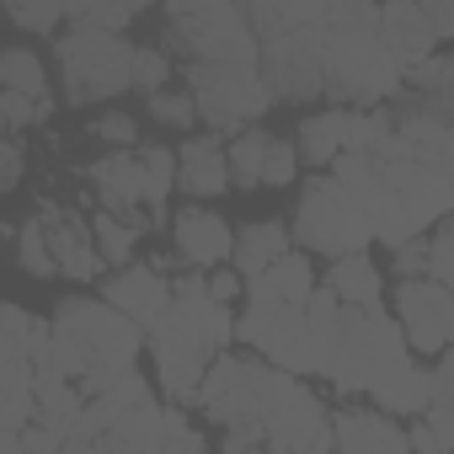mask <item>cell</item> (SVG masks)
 <instances>
[{
  "mask_svg": "<svg viewBox=\"0 0 454 454\" xmlns=\"http://www.w3.org/2000/svg\"><path fill=\"white\" fill-rule=\"evenodd\" d=\"M145 342H150V332L134 326L107 300H65L54 310V348H49V358H38V374H59L86 401H97L118 380L139 374L134 364H139Z\"/></svg>",
  "mask_w": 454,
  "mask_h": 454,
  "instance_id": "cell-1",
  "label": "cell"
},
{
  "mask_svg": "<svg viewBox=\"0 0 454 454\" xmlns=\"http://www.w3.org/2000/svg\"><path fill=\"white\" fill-rule=\"evenodd\" d=\"M321 65H326V97H337V107L353 113H374L385 97L406 86L401 59L380 38V6H358V0H342L326 12Z\"/></svg>",
  "mask_w": 454,
  "mask_h": 454,
  "instance_id": "cell-2",
  "label": "cell"
},
{
  "mask_svg": "<svg viewBox=\"0 0 454 454\" xmlns=\"http://www.w3.org/2000/svg\"><path fill=\"white\" fill-rule=\"evenodd\" d=\"M294 385V374L273 369L268 358H236V353H219L208 380H203V395L198 406L224 427V433H236V438H257L262 443V427L268 417L278 411L284 390ZM268 449V443H262Z\"/></svg>",
  "mask_w": 454,
  "mask_h": 454,
  "instance_id": "cell-3",
  "label": "cell"
},
{
  "mask_svg": "<svg viewBox=\"0 0 454 454\" xmlns=\"http://www.w3.org/2000/svg\"><path fill=\"white\" fill-rule=\"evenodd\" d=\"M406 364H417V358H411V348H406L401 321L385 316V305H380V310H348L342 337H337V348H332V358H326V380H332L342 395H374V390H380L385 380H395Z\"/></svg>",
  "mask_w": 454,
  "mask_h": 454,
  "instance_id": "cell-4",
  "label": "cell"
},
{
  "mask_svg": "<svg viewBox=\"0 0 454 454\" xmlns=\"http://www.w3.org/2000/svg\"><path fill=\"white\" fill-rule=\"evenodd\" d=\"M166 54L182 65H241L262 70V38L252 33L241 6H166Z\"/></svg>",
  "mask_w": 454,
  "mask_h": 454,
  "instance_id": "cell-5",
  "label": "cell"
},
{
  "mask_svg": "<svg viewBox=\"0 0 454 454\" xmlns=\"http://www.w3.org/2000/svg\"><path fill=\"white\" fill-rule=\"evenodd\" d=\"M289 231H294V247H300V252H326V257L337 262V257L369 252L374 219H369V208H364L358 198H348V192L332 182V171H326V176H310V182H305Z\"/></svg>",
  "mask_w": 454,
  "mask_h": 454,
  "instance_id": "cell-6",
  "label": "cell"
},
{
  "mask_svg": "<svg viewBox=\"0 0 454 454\" xmlns=\"http://www.w3.org/2000/svg\"><path fill=\"white\" fill-rule=\"evenodd\" d=\"M134 43L97 33V27H70L59 38V75H65V102L86 107V102H107L134 91Z\"/></svg>",
  "mask_w": 454,
  "mask_h": 454,
  "instance_id": "cell-7",
  "label": "cell"
},
{
  "mask_svg": "<svg viewBox=\"0 0 454 454\" xmlns=\"http://www.w3.org/2000/svg\"><path fill=\"white\" fill-rule=\"evenodd\" d=\"M236 342L257 348V358H268L273 369L305 380V374H326V348L316 342L305 305H257L247 300V310L236 316Z\"/></svg>",
  "mask_w": 454,
  "mask_h": 454,
  "instance_id": "cell-8",
  "label": "cell"
},
{
  "mask_svg": "<svg viewBox=\"0 0 454 454\" xmlns=\"http://www.w3.org/2000/svg\"><path fill=\"white\" fill-rule=\"evenodd\" d=\"M182 75H187V91H192L198 118L208 129L247 134L278 102L262 70H241V65H182Z\"/></svg>",
  "mask_w": 454,
  "mask_h": 454,
  "instance_id": "cell-9",
  "label": "cell"
},
{
  "mask_svg": "<svg viewBox=\"0 0 454 454\" xmlns=\"http://www.w3.org/2000/svg\"><path fill=\"white\" fill-rule=\"evenodd\" d=\"M150 353H155V380L160 390L171 395V406H198L203 395V380L214 369V353L166 310L160 326H150Z\"/></svg>",
  "mask_w": 454,
  "mask_h": 454,
  "instance_id": "cell-10",
  "label": "cell"
},
{
  "mask_svg": "<svg viewBox=\"0 0 454 454\" xmlns=\"http://www.w3.org/2000/svg\"><path fill=\"white\" fill-rule=\"evenodd\" d=\"M268 454H337V433H332V411L316 401L310 385H289L278 411L262 427Z\"/></svg>",
  "mask_w": 454,
  "mask_h": 454,
  "instance_id": "cell-11",
  "label": "cell"
},
{
  "mask_svg": "<svg viewBox=\"0 0 454 454\" xmlns=\"http://www.w3.org/2000/svg\"><path fill=\"white\" fill-rule=\"evenodd\" d=\"M262 75L278 102H316L326 97V65H321V27L268 38L262 43Z\"/></svg>",
  "mask_w": 454,
  "mask_h": 454,
  "instance_id": "cell-12",
  "label": "cell"
},
{
  "mask_svg": "<svg viewBox=\"0 0 454 454\" xmlns=\"http://www.w3.org/2000/svg\"><path fill=\"white\" fill-rule=\"evenodd\" d=\"M395 321H401L411 353L443 358L449 342H454V289H443L433 278L395 284Z\"/></svg>",
  "mask_w": 454,
  "mask_h": 454,
  "instance_id": "cell-13",
  "label": "cell"
},
{
  "mask_svg": "<svg viewBox=\"0 0 454 454\" xmlns=\"http://www.w3.org/2000/svg\"><path fill=\"white\" fill-rule=\"evenodd\" d=\"M33 214H38L43 236H49V252H54V262H59V278H70V284H97L107 262H102V252H97L91 219H81V214L65 208L59 198H38Z\"/></svg>",
  "mask_w": 454,
  "mask_h": 454,
  "instance_id": "cell-14",
  "label": "cell"
},
{
  "mask_svg": "<svg viewBox=\"0 0 454 454\" xmlns=\"http://www.w3.org/2000/svg\"><path fill=\"white\" fill-rule=\"evenodd\" d=\"M171 247L192 273H214L236 262V231L214 208H182L171 219Z\"/></svg>",
  "mask_w": 454,
  "mask_h": 454,
  "instance_id": "cell-15",
  "label": "cell"
},
{
  "mask_svg": "<svg viewBox=\"0 0 454 454\" xmlns=\"http://www.w3.org/2000/svg\"><path fill=\"white\" fill-rule=\"evenodd\" d=\"M102 300L113 305V310H123L134 326H160V316L171 310V284H166V273L160 268H150V262H134V268H123V273H113L107 284H102Z\"/></svg>",
  "mask_w": 454,
  "mask_h": 454,
  "instance_id": "cell-16",
  "label": "cell"
},
{
  "mask_svg": "<svg viewBox=\"0 0 454 454\" xmlns=\"http://www.w3.org/2000/svg\"><path fill=\"white\" fill-rule=\"evenodd\" d=\"M380 38H385V49L401 59L406 75H411L417 65H427L433 49L443 43L438 27H433V17H427V6H411V0H390V6H380Z\"/></svg>",
  "mask_w": 454,
  "mask_h": 454,
  "instance_id": "cell-17",
  "label": "cell"
},
{
  "mask_svg": "<svg viewBox=\"0 0 454 454\" xmlns=\"http://www.w3.org/2000/svg\"><path fill=\"white\" fill-rule=\"evenodd\" d=\"M176 187L198 203L219 198V192H231V150H224L214 134H198V139H182L176 150Z\"/></svg>",
  "mask_w": 454,
  "mask_h": 454,
  "instance_id": "cell-18",
  "label": "cell"
},
{
  "mask_svg": "<svg viewBox=\"0 0 454 454\" xmlns=\"http://www.w3.org/2000/svg\"><path fill=\"white\" fill-rule=\"evenodd\" d=\"M332 433H337V454H411L406 427H395V417L374 406H342L332 417Z\"/></svg>",
  "mask_w": 454,
  "mask_h": 454,
  "instance_id": "cell-19",
  "label": "cell"
},
{
  "mask_svg": "<svg viewBox=\"0 0 454 454\" xmlns=\"http://www.w3.org/2000/svg\"><path fill=\"white\" fill-rule=\"evenodd\" d=\"M289 252H294V231H289V224L257 219V224H247V231H236V262H231V268H236L247 284H257V278H268Z\"/></svg>",
  "mask_w": 454,
  "mask_h": 454,
  "instance_id": "cell-20",
  "label": "cell"
},
{
  "mask_svg": "<svg viewBox=\"0 0 454 454\" xmlns=\"http://www.w3.org/2000/svg\"><path fill=\"white\" fill-rule=\"evenodd\" d=\"M321 289V278H316V262L294 247L268 278H257L252 289H247V300H257V305H310V294Z\"/></svg>",
  "mask_w": 454,
  "mask_h": 454,
  "instance_id": "cell-21",
  "label": "cell"
},
{
  "mask_svg": "<svg viewBox=\"0 0 454 454\" xmlns=\"http://www.w3.org/2000/svg\"><path fill=\"white\" fill-rule=\"evenodd\" d=\"M326 289H332L348 310H380V300H385V273L374 268L369 252L337 257V262L326 268Z\"/></svg>",
  "mask_w": 454,
  "mask_h": 454,
  "instance_id": "cell-22",
  "label": "cell"
},
{
  "mask_svg": "<svg viewBox=\"0 0 454 454\" xmlns=\"http://www.w3.org/2000/svg\"><path fill=\"white\" fill-rule=\"evenodd\" d=\"M427 406H433V369H422V364H406L395 380H385L380 390H374V411H385V417H406V422H417V417H427Z\"/></svg>",
  "mask_w": 454,
  "mask_h": 454,
  "instance_id": "cell-23",
  "label": "cell"
},
{
  "mask_svg": "<svg viewBox=\"0 0 454 454\" xmlns=\"http://www.w3.org/2000/svg\"><path fill=\"white\" fill-rule=\"evenodd\" d=\"M300 155L310 166H337L348 155V107H332V113H310L300 123Z\"/></svg>",
  "mask_w": 454,
  "mask_h": 454,
  "instance_id": "cell-24",
  "label": "cell"
},
{
  "mask_svg": "<svg viewBox=\"0 0 454 454\" xmlns=\"http://www.w3.org/2000/svg\"><path fill=\"white\" fill-rule=\"evenodd\" d=\"M0 91H22L33 102H49V75H43V59L33 49H6L0 54Z\"/></svg>",
  "mask_w": 454,
  "mask_h": 454,
  "instance_id": "cell-25",
  "label": "cell"
},
{
  "mask_svg": "<svg viewBox=\"0 0 454 454\" xmlns=\"http://www.w3.org/2000/svg\"><path fill=\"white\" fill-rule=\"evenodd\" d=\"M268 150H273V134H262V129L236 134V145H231V182L257 192L262 176H268Z\"/></svg>",
  "mask_w": 454,
  "mask_h": 454,
  "instance_id": "cell-26",
  "label": "cell"
},
{
  "mask_svg": "<svg viewBox=\"0 0 454 454\" xmlns=\"http://www.w3.org/2000/svg\"><path fill=\"white\" fill-rule=\"evenodd\" d=\"M91 231H97V252H102V262L107 268H134V252H139V231L129 219H118V214H91Z\"/></svg>",
  "mask_w": 454,
  "mask_h": 454,
  "instance_id": "cell-27",
  "label": "cell"
},
{
  "mask_svg": "<svg viewBox=\"0 0 454 454\" xmlns=\"http://www.w3.org/2000/svg\"><path fill=\"white\" fill-rule=\"evenodd\" d=\"M139 160H145V182H150V219L160 231L166 224V198L176 187V155H171V145H139Z\"/></svg>",
  "mask_w": 454,
  "mask_h": 454,
  "instance_id": "cell-28",
  "label": "cell"
},
{
  "mask_svg": "<svg viewBox=\"0 0 454 454\" xmlns=\"http://www.w3.org/2000/svg\"><path fill=\"white\" fill-rule=\"evenodd\" d=\"M12 241H17V262H22L27 278H59V262H54V252H49V236H43L38 214H27V219L17 224Z\"/></svg>",
  "mask_w": 454,
  "mask_h": 454,
  "instance_id": "cell-29",
  "label": "cell"
},
{
  "mask_svg": "<svg viewBox=\"0 0 454 454\" xmlns=\"http://www.w3.org/2000/svg\"><path fill=\"white\" fill-rule=\"evenodd\" d=\"M134 91H145V97L171 91V54L166 49L139 43V54H134Z\"/></svg>",
  "mask_w": 454,
  "mask_h": 454,
  "instance_id": "cell-30",
  "label": "cell"
},
{
  "mask_svg": "<svg viewBox=\"0 0 454 454\" xmlns=\"http://www.w3.org/2000/svg\"><path fill=\"white\" fill-rule=\"evenodd\" d=\"M134 17H139V6L134 0H123V6H75L70 12V27H97V33H123V27H134Z\"/></svg>",
  "mask_w": 454,
  "mask_h": 454,
  "instance_id": "cell-31",
  "label": "cell"
},
{
  "mask_svg": "<svg viewBox=\"0 0 454 454\" xmlns=\"http://www.w3.org/2000/svg\"><path fill=\"white\" fill-rule=\"evenodd\" d=\"M150 118L155 123H166V129H192V123H203L198 118V102H192V91L182 86H171V91H160V97H150Z\"/></svg>",
  "mask_w": 454,
  "mask_h": 454,
  "instance_id": "cell-32",
  "label": "cell"
},
{
  "mask_svg": "<svg viewBox=\"0 0 454 454\" xmlns=\"http://www.w3.org/2000/svg\"><path fill=\"white\" fill-rule=\"evenodd\" d=\"M427 278L454 289V219H443L438 231L427 236Z\"/></svg>",
  "mask_w": 454,
  "mask_h": 454,
  "instance_id": "cell-33",
  "label": "cell"
},
{
  "mask_svg": "<svg viewBox=\"0 0 454 454\" xmlns=\"http://www.w3.org/2000/svg\"><path fill=\"white\" fill-rule=\"evenodd\" d=\"M107 150H139V118L134 113H102L91 129Z\"/></svg>",
  "mask_w": 454,
  "mask_h": 454,
  "instance_id": "cell-34",
  "label": "cell"
},
{
  "mask_svg": "<svg viewBox=\"0 0 454 454\" xmlns=\"http://www.w3.org/2000/svg\"><path fill=\"white\" fill-rule=\"evenodd\" d=\"M289 182H300V145H294V139H273L262 187H289Z\"/></svg>",
  "mask_w": 454,
  "mask_h": 454,
  "instance_id": "cell-35",
  "label": "cell"
},
{
  "mask_svg": "<svg viewBox=\"0 0 454 454\" xmlns=\"http://www.w3.org/2000/svg\"><path fill=\"white\" fill-rule=\"evenodd\" d=\"M6 17L22 27V33H54L70 22V6H6Z\"/></svg>",
  "mask_w": 454,
  "mask_h": 454,
  "instance_id": "cell-36",
  "label": "cell"
},
{
  "mask_svg": "<svg viewBox=\"0 0 454 454\" xmlns=\"http://www.w3.org/2000/svg\"><path fill=\"white\" fill-rule=\"evenodd\" d=\"M0 123H6V134H17V139H22V129H33V123H38V102H33V97H22V91H0Z\"/></svg>",
  "mask_w": 454,
  "mask_h": 454,
  "instance_id": "cell-37",
  "label": "cell"
},
{
  "mask_svg": "<svg viewBox=\"0 0 454 454\" xmlns=\"http://www.w3.org/2000/svg\"><path fill=\"white\" fill-rule=\"evenodd\" d=\"M390 268H395V278H401V284H417V278H427V236H422V241H406V247H395Z\"/></svg>",
  "mask_w": 454,
  "mask_h": 454,
  "instance_id": "cell-38",
  "label": "cell"
},
{
  "mask_svg": "<svg viewBox=\"0 0 454 454\" xmlns=\"http://www.w3.org/2000/svg\"><path fill=\"white\" fill-rule=\"evenodd\" d=\"M247 289H252V284H247V278H241L236 268H214V273H208V294H214L219 305H236V300H241Z\"/></svg>",
  "mask_w": 454,
  "mask_h": 454,
  "instance_id": "cell-39",
  "label": "cell"
},
{
  "mask_svg": "<svg viewBox=\"0 0 454 454\" xmlns=\"http://www.w3.org/2000/svg\"><path fill=\"white\" fill-rule=\"evenodd\" d=\"M22 182V139L6 134V145H0V192H12Z\"/></svg>",
  "mask_w": 454,
  "mask_h": 454,
  "instance_id": "cell-40",
  "label": "cell"
},
{
  "mask_svg": "<svg viewBox=\"0 0 454 454\" xmlns=\"http://www.w3.org/2000/svg\"><path fill=\"white\" fill-rule=\"evenodd\" d=\"M406 443H411V454H449V449H443V438L427 427V417H417V422L406 427Z\"/></svg>",
  "mask_w": 454,
  "mask_h": 454,
  "instance_id": "cell-41",
  "label": "cell"
},
{
  "mask_svg": "<svg viewBox=\"0 0 454 454\" xmlns=\"http://www.w3.org/2000/svg\"><path fill=\"white\" fill-rule=\"evenodd\" d=\"M433 401L454 406V353H443V358L433 364Z\"/></svg>",
  "mask_w": 454,
  "mask_h": 454,
  "instance_id": "cell-42",
  "label": "cell"
},
{
  "mask_svg": "<svg viewBox=\"0 0 454 454\" xmlns=\"http://www.w3.org/2000/svg\"><path fill=\"white\" fill-rule=\"evenodd\" d=\"M219 454H268V449H262L257 438H236V433H224V438H219Z\"/></svg>",
  "mask_w": 454,
  "mask_h": 454,
  "instance_id": "cell-43",
  "label": "cell"
}]
</instances>
